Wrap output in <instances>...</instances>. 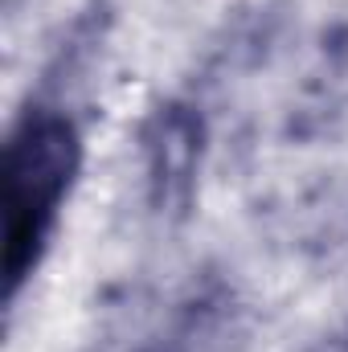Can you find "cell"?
<instances>
[{
	"instance_id": "obj_1",
	"label": "cell",
	"mask_w": 348,
	"mask_h": 352,
	"mask_svg": "<svg viewBox=\"0 0 348 352\" xmlns=\"http://www.w3.org/2000/svg\"><path fill=\"white\" fill-rule=\"evenodd\" d=\"M83 144L70 119L58 111H29L4 144V295L41 263L58 209L78 176Z\"/></svg>"
}]
</instances>
